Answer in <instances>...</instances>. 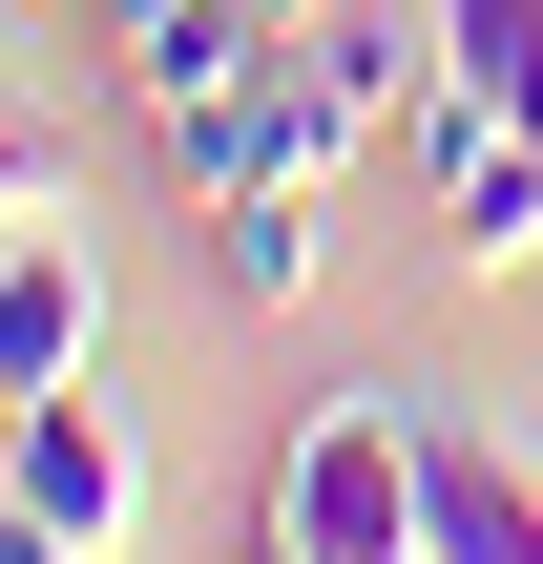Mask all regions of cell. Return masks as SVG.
<instances>
[{
    "instance_id": "6da1fadb",
    "label": "cell",
    "mask_w": 543,
    "mask_h": 564,
    "mask_svg": "<svg viewBox=\"0 0 543 564\" xmlns=\"http://www.w3.org/2000/svg\"><path fill=\"white\" fill-rule=\"evenodd\" d=\"M251 544H272V564H439V481H419V398H398V377L314 398V419L272 440V481H251Z\"/></svg>"
},
{
    "instance_id": "7a4b0ae2",
    "label": "cell",
    "mask_w": 543,
    "mask_h": 564,
    "mask_svg": "<svg viewBox=\"0 0 543 564\" xmlns=\"http://www.w3.org/2000/svg\"><path fill=\"white\" fill-rule=\"evenodd\" d=\"M0 502H21V523H63L84 564H126V544H146V419H126L105 377L0 398Z\"/></svg>"
},
{
    "instance_id": "3957f363",
    "label": "cell",
    "mask_w": 543,
    "mask_h": 564,
    "mask_svg": "<svg viewBox=\"0 0 543 564\" xmlns=\"http://www.w3.org/2000/svg\"><path fill=\"white\" fill-rule=\"evenodd\" d=\"M63 377H105V251L42 209L0 230V398H63Z\"/></svg>"
},
{
    "instance_id": "277c9868",
    "label": "cell",
    "mask_w": 543,
    "mask_h": 564,
    "mask_svg": "<svg viewBox=\"0 0 543 564\" xmlns=\"http://www.w3.org/2000/svg\"><path fill=\"white\" fill-rule=\"evenodd\" d=\"M419 481H439V564H543V460L502 419H419Z\"/></svg>"
},
{
    "instance_id": "5b68a950",
    "label": "cell",
    "mask_w": 543,
    "mask_h": 564,
    "mask_svg": "<svg viewBox=\"0 0 543 564\" xmlns=\"http://www.w3.org/2000/svg\"><path fill=\"white\" fill-rule=\"evenodd\" d=\"M209 293L230 314H293L314 293V188H209Z\"/></svg>"
},
{
    "instance_id": "8992f818",
    "label": "cell",
    "mask_w": 543,
    "mask_h": 564,
    "mask_svg": "<svg viewBox=\"0 0 543 564\" xmlns=\"http://www.w3.org/2000/svg\"><path fill=\"white\" fill-rule=\"evenodd\" d=\"M419 21H439V84H481V105L543 63V0H419Z\"/></svg>"
},
{
    "instance_id": "52a82bcc",
    "label": "cell",
    "mask_w": 543,
    "mask_h": 564,
    "mask_svg": "<svg viewBox=\"0 0 543 564\" xmlns=\"http://www.w3.org/2000/svg\"><path fill=\"white\" fill-rule=\"evenodd\" d=\"M42 209H63V147H42V126L0 105V230H42Z\"/></svg>"
},
{
    "instance_id": "ba28073f",
    "label": "cell",
    "mask_w": 543,
    "mask_h": 564,
    "mask_svg": "<svg viewBox=\"0 0 543 564\" xmlns=\"http://www.w3.org/2000/svg\"><path fill=\"white\" fill-rule=\"evenodd\" d=\"M0 564H84V544H63V523H21V502H0Z\"/></svg>"
},
{
    "instance_id": "9c48e42d",
    "label": "cell",
    "mask_w": 543,
    "mask_h": 564,
    "mask_svg": "<svg viewBox=\"0 0 543 564\" xmlns=\"http://www.w3.org/2000/svg\"><path fill=\"white\" fill-rule=\"evenodd\" d=\"M251 21H272V42H293V21H314V0H251Z\"/></svg>"
},
{
    "instance_id": "30bf717a",
    "label": "cell",
    "mask_w": 543,
    "mask_h": 564,
    "mask_svg": "<svg viewBox=\"0 0 543 564\" xmlns=\"http://www.w3.org/2000/svg\"><path fill=\"white\" fill-rule=\"evenodd\" d=\"M251 564H272V544H251Z\"/></svg>"
}]
</instances>
